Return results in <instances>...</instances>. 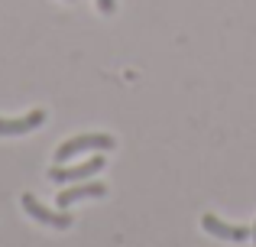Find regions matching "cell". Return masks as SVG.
Returning a JSON list of instances; mask_svg holds the SVG:
<instances>
[{
	"label": "cell",
	"instance_id": "7",
	"mask_svg": "<svg viewBox=\"0 0 256 247\" xmlns=\"http://www.w3.org/2000/svg\"><path fill=\"white\" fill-rule=\"evenodd\" d=\"M94 4H98L100 13H114V10H117V0H94Z\"/></svg>",
	"mask_w": 256,
	"mask_h": 247
},
{
	"label": "cell",
	"instance_id": "3",
	"mask_svg": "<svg viewBox=\"0 0 256 247\" xmlns=\"http://www.w3.org/2000/svg\"><path fill=\"white\" fill-rule=\"evenodd\" d=\"M23 211L30 218H36V221H42V224H49V228H58V231H65V228H72V215H65V211H52V208H46L39 198H32L30 192L23 195Z\"/></svg>",
	"mask_w": 256,
	"mask_h": 247
},
{
	"label": "cell",
	"instance_id": "5",
	"mask_svg": "<svg viewBox=\"0 0 256 247\" xmlns=\"http://www.w3.org/2000/svg\"><path fill=\"white\" fill-rule=\"evenodd\" d=\"M201 224H204V231L208 234H214V237H220V241H246V237L253 234L250 228H244V224H227V221H220L218 215H204L201 218Z\"/></svg>",
	"mask_w": 256,
	"mask_h": 247
},
{
	"label": "cell",
	"instance_id": "4",
	"mask_svg": "<svg viewBox=\"0 0 256 247\" xmlns=\"http://www.w3.org/2000/svg\"><path fill=\"white\" fill-rule=\"evenodd\" d=\"M104 195H107L104 182H91V179H84V182H72L65 192H58V208H72V205L82 202V198H104Z\"/></svg>",
	"mask_w": 256,
	"mask_h": 247
},
{
	"label": "cell",
	"instance_id": "2",
	"mask_svg": "<svg viewBox=\"0 0 256 247\" xmlns=\"http://www.w3.org/2000/svg\"><path fill=\"white\" fill-rule=\"evenodd\" d=\"M104 156H91V159H84L82 166H65V163H56L49 169V179L52 182H84V179H91V176H98L100 169H104Z\"/></svg>",
	"mask_w": 256,
	"mask_h": 247
},
{
	"label": "cell",
	"instance_id": "8",
	"mask_svg": "<svg viewBox=\"0 0 256 247\" xmlns=\"http://www.w3.org/2000/svg\"><path fill=\"white\" fill-rule=\"evenodd\" d=\"M253 244H256V221H253Z\"/></svg>",
	"mask_w": 256,
	"mask_h": 247
},
{
	"label": "cell",
	"instance_id": "1",
	"mask_svg": "<svg viewBox=\"0 0 256 247\" xmlns=\"http://www.w3.org/2000/svg\"><path fill=\"white\" fill-rule=\"evenodd\" d=\"M114 146H117V140L110 133H78V137L65 140L56 150V163H68L78 153H104V150H114Z\"/></svg>",
	"mask_w": 256,
	"mask_h": 247
},
{
	"label": "cell",
	"instance_id": "6",
	"mask_svg": "<svg viewBox=\"0 0 256 247\" xmlns=\"http://www.w3.org/2000/svg\"><path fill=\"white\" fill-rule=\"evenodd\" d=\"M46 121V111H30L23 117H0V137H23Z\"/></svg>",
	"mask_w": 256,
	"mask_h": 247
}]
</instances>
